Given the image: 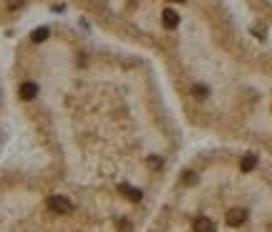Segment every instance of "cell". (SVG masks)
I'll list each match as a JSON object with an SVG mask.
<instances>
[{"instance_id":"cell-1","label":"cell","mask_w":272,"mask_h":232,"mask_svg":"<svg viewBox=\"0 0 272 232\" xmlns=\"http://www.w3.org/2000/svg\"><path fill=\"white\" fill-rule=\"evenodd\" d=\"M10 86L51 161L0 172V232H136L177 147L154 61L46 20L15 41Z\"/></svg>"},{"instance_id":"cell-4","label":"cell","mask_w":272,"mask_h":232,"mask_svg":"<svg viewBox=\"0 0 272 232\" xmlns=\"http://www.w3.org/2000/svg\"><path fill=\"white\" fill-rule=\"evenodd\" d=\"M247 13L272 30V0H242Z\"/></svg>"},{"instance_id":"cell-5","label":"cell","mask_w":272,"mask_h":232,"mask_svg":"<svg viewBox=\"0 0 272 232\" xmlns=\"http://www.w3.org/2000/svg\"><path fill=\"white\" fill-rule=\"evenodd\" d=\"M3 104H5V86H3V74H0V116H3Z\"/></svg>"},{"instance_id":"cell-3","label":"cell","mask_w":272,"mask_h":232,"mask_svg":"<svg viewBox=\"0 0 272 232\" xmlns=\"http://www.w3.org/2000/svg\"><path fill=\"white\" fill-rule=\"evenodd\" d=\"M68 0H0V28L13 25L41 8H66Z\"/></svg>"},{"instance_id":"cell-2","label":"cell","mask_w":272,"mask_h":232,"mask_svg":"<svg viewBox=\"0 0 272 232\" xmlns=\"http://www.w3.org/2000/svg\"><path fill=\"white\" fill-rule=\"evenodd\" d=\"M149 232H272V169L257 152L199 154Z\"/></svg>"}]
</instances>
